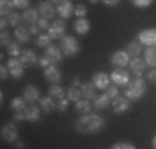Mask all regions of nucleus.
Masks as SVG:
<instances>
[{
	"label": "nucleus",
	"instance_id": "f257e3e1",
	"mask_svg": "<svg viewBox=\"0 0 156 149\" xmlns=\"http://www.w3.org/2000/svg\"><path fill=\"white\" fill-rule=\"evenodd\" d=\"M105 126V121H103L101 116L98 114H83L78 121L75 123V129L76 133L80 134H93V133H98L100 129Z\"/></svg>",
	"mask_w": 156,
	"mask_h": 149
},
{
	"label": "nucleus",
	"instance_id": "f03ea898",
	"mask_svg": "<svg viewBox=\"0 0 156 149\" xmlns=\"http://www.w3.org/2000/svg\"><path fill=\"white\" fill-rule=\"evenodd\" d=\"M144 93H146V83L141 76H136L135 80H131L126 85V89H125V96L129 101H136V99L143 98Z\"/></svg>",
	"mask_w": 156,
	"mask_h": 149
},
{
	"label": "nucleus",
	"instance_id": "7ed1b4c3",
	"mask_svg": "<svg viewBox=\"0 0 156 149\" xmlns=\"http://www.w3.org/2000/svg\"><path fill=\"white\" fill-rule=\"evenodd\" d=\"M62 57H63L62 48H58V47H55V45L50 43L45 48V53L40 57L38 65L42 66V68H47V66H51V65H57V63H60Z\"/></svg>",
	"mask_w": 156,
	"mask_h": 149
},
{
	"label": "nucleus",
	"instance_id": "20e7f679",
	"mask_svg": "<svg viewBox=\"0 0 156 149\" xmlns=\"http://www.w3.org/2000/svg\"><path fill=\"white\" fill-rule=\"evenodd\" d=\"M60 48H62V51H63L65 57H75V55L80 53V43H78V40H75L70 35H66V36L63 35L62 36Z\"/></svg>",
	"mask_w": 156,
	"mask_h": 149
},
{
	"label": "nucleus",
	"instance_id": "39448f33",
	"mask_svg": "<svg viewBox=\"0 0 156 149\" xmlns=\"http://www.w3.org/2000/svg\"><path fill=\"white\" fill-rule=\"evenodd\" d=\"M2 141H5V143H17L18 139V128H17V123L12 121V123H7V124H3L2 131Z\"/></svg>",
	"mask_w": 156,
	"mask_h": 149
},
{
	"label": "nucleus",
	"instance_id": "423d86ee",
	"mask_svg": "<svg viewBox=\"0 0 156 149\" xmlns=\"http://www.w3.org/2000/svg\"><path fill=\"white\" fill-rule=\"evenodd\" d=\"M136 40L141 45H146V47H156V28H146L138 32Z\"/></svg>",
	"mask_w": 156,
	"mask_h": 149
},
{
	"label": "nucleus",
	"instance_id": "0eeeda50",
	"mask_svg": "<svg viewBox=\"0 0 156 149\" xmlns=\"http://www.w3.org/2000/svg\"><path fill=\"white\" fill-rule=\"evenodd\" d=\"M110 61L115 68H125L129 65V55L126 53V50H116L111 53Z\"/></svg>",
	"mask_w": 156,
	"mask_h": 149
},
{
	"label": "nucleus",
	"instance_id": "6e6552de",
	"mask_svg": "<svg viewBox=\"0 0 156 149\" xmlns=\"http://www.w3.org/2000/svg\"><path fill=\"white\" fill-rule=\"evenodd\" d=\"M7 66L10 70V76L13 78H22L23 76V71H25V65L22 63L20 58H15V57H10L9 61H7Z\"/></svg>",
	"mask_w": 156,
	"mask_h": 149
},
{
	"label": "nucleus",
	"instance_id": "1a4fd4ad",
	"mask_svg": "<svg viewBox=\"0 0 156 149\" xmlns=\"http://www.w3.org/2000/svg\"><path fill=\"white\" fill-rule=\"evenodd\" d=\"M111 81H113L116 86H126L129 83V73L125 68H115L110 74Z\"/></svg>",
	"mask_w": 156,
	"mask_h": 149
},
{
	"label": "nucleus",
	"instance_id": "9d476101",
	"mask_svg": "<svg viewBox=\"0 0 156 149\" xmlns=\"http://www.w3.org/2000/svg\"><path fill=\"white\" fill-rule=\"evenodd\" d=\"M66 32V25H65V20L60 18V20H55L51 23V27L48 28V36L51 40H57V38H62Z\"/></svg>",
	"mask_w": 156,
	"mask_h": 149
},
{
	"label": "nucleus",
	"instance_id": "9b49d317",
	"mask_svg": "<svg viewBox=\"0 0 156 149\" xmlns=\"http://www.w3.org/2000/svg\"><path fill=\"white\" fill-rule=\"evenodd\" d=\"M111 106H113V111L116 114H125L126 111H129L131 103H129V99L126 96H116L113 99V103H111Z\"/></svg>",
	"mask_w": 156,
	"mask_h": 149
},
{
	"label": "nucleus",
	"instance_id": "f8f14e48",
	"mask_svg": "<svg viewBox=\"0 0 156 149\" xmlns=\"http://www.w3.org/2000/svg\"><path fill=\"white\" fill-rule=\"evenodd\" d=\"M91 83L96 86V89H106L111 83V78H110V74H106L103 71H96L91 76Z\"/></svg>",
	"mask_w": 156,
	"mask_h": 149
},
{
	"label": "nucleus",
	"instance_id": "ddd939ff",
	"mask_svg": "<svg viewBox=\"0 0 156 149\" xmlns=\"http://www.w3.org/2000/svg\"><path fill=\"white\" fill-rule=\"evenodd\" d=\"M43 78H45L48 83H51V85H58L62 81V71L55 65L47 66L45 71H43Z\"/></svg>",
	"mask_w": 156,
	"mask_h": 149
},
{
	"label": "nucleus",
	"instance_id": "4468645a",
	"mask_svg": "<svg viewBox=\"0 0 156 149\" xmlns=\"http://www.w3.org/2000/svg\"><path fill=\"white\" fill-rule=\"evenodd\" d=\"M38 12L42 15L43 18H53L55 13H57V9L53 7V3L50 2V0H42V2L38 3Z\"/></svg>",
	"mask_w": 156,
	"mask_h": 149
},
{
	"label": "nucleus",
	"instance_id": "2eb2a0df",
	"mask_svg": "<svg viewBox=\"0 0 156 149\" xmlns=\"http://www.w3.org/2000/svg\"><path fill=\"white\" fill-rule=\"evenodd\" d=\"M129 70H131V73L135 74V76H141V74L144 73V70H146V63H144V60H141L140 57L131 58L129 60Z\"/></svg>",
	"mask_w": 156,
	"mask_h": 149
},
{
	"label": "nucleus",
	"instance_id": "dca6fc26",
	"mask_svg": "<svg viewBox=\"0 0 156 149\" xmlns=\"http://www.w3.org/2000/svg\"><path fill=\"white\" fill-rule=\"evenodd\" d=\"M73 10H75V5H73L70 0H66V2H63L57 7V13L60 15L63 20H68V18L73 15Z\"/></svg>",
	"mask_w": 156,
	"mask_h": 149
},
{
	"label": "nucleus",
	"instance_id": "f3484780",
	"mask_svg": "<svg viewBox=\"0 0 156 149\" xmlns=\"http://www.w3.org/2000/svg\"><path fill=\"white\" fill-rule=\"evenodd\" d=\"M90 28H91V25L85 17L76 18L75 23H73V30H75L78 35H88V33H90Z\"/></svg>",
	"mask_w": 156,
	"mask_h": 149
},
{
	"label": "nucleus",
	"instance_id": "a211bd4d",
	"mask_svg": "<svg viewBox=\"0 0 156 149\" xmlns=\"http://www.w3.org/2000/svg\"><path fill=\"white\" fill-rule=\"evenodd\" d=\"M23 98L27 99V103H35L40 99V91L37 86H33V85H27L23 89Z\"/></svg>",
	"mask_w": 156,
	"mask_h": 149
},
{
	"label": "nucleus",
	"instance_id": "6ab92c4d",
	"mask_svg": "<svg viewBox=\"0 0 156 149\" xmlns=\"http://www.w3.org/2000/svg\"><path fill=\"white\" fill-rule=\"evenodd\" d=\"M53 99L55 98H51L50 95L45 96V98H40V108H42L43 113L51 114V113H55V111H57V103H55Z\"/></svg>",
	"mask_w": 156,
	"mask_h": 149
},
{
	"label": "nucleus",
	"instance_id": "aec40b11",
	"mask_svg": "<svg viewBox=\"0 0 156 149\" xmlns=\"http://www.w3.org/2000/svg\"><path fill=\"white\" fill-rule=\"evenodd\" d=\"M18 58L22 60V63H23L25 66H33V65H37L38 60H40L37 57V53H33V50H23Z\"/></svg>",
	"mask_w": 156,
	"mask_h": 149
},
{
	"label": "nucleus",
	"instance_id": "412c9836",
	"mask_svg": "<svg viewBox=\"0 0 156 149\" xmlns=\"http://www.w3.org/2000/svg\"><path fill=\"white\" fill-rule=\"evenodd\" d=\"M80 89H81V96L85 99H90L91 101V99L96 98V86L93 83H81Z\"/></svg>",
	"mask_w": 156,
	"mask_h": 149
},
{
	"label": "nucleus",
	"instance_id": "4be33fe9",
	"mask_svg": "<svg viewBox=\"0 0 156 149\" xmlns=\"http://www.w3.org/2000/svg\"><path fill=\"white\" fill-rule=\"evenodd\" d=\"M40 113H42V108H38V106H27V108H25V111H23L25 119L30 121V123L38 121V119H40Z\"/></svg>",
	"mask_w": 156,
	"mask_h": 149
},
{
	"label": "nucleus",
	"instance_id": "5701e85b",
	"mask_svg": "<svg viewBox=\"0 0 156 149\" xmlns=\"http://www.w3.org/2000/svg\"><path fill=\"white\" fill-rule=\"evenodd\" d=\"M15 38H17V42H20V43H27V42H30V30H28L27 27H22V25H18V27H15Z\"/></svg>",
	"mask_w": 156,
	"mask_h": 149
},
{
	"label": "nucleus",
	"instance_id": "b1692460",
	"mask_svg": "<svg viewBox=\"0 0 156 149\" xmlns=\"http://www.w3.org/2000/svg\"><path fill=\"white\" fill-rule=\"evenodd\" d=\"M110 103H111V98L108 95H96V98L93 99V108L95 109H106V108L110 106Z\"/></svg>",
	"mask_w": 156,
	"mask_h": 149
},
{
	"label": "nucleus",
	"instance_id": "393cba45",
	"mask_svg": "<svg viewBox=\"0 0 156 149\" xmlns=\"http://www.w3.org/2000/svg\"><path fill=\"white\" fill-rule=\"evenodd\" d=\"M38 9H35V7H28V9L23 10V13H22V18H23V22H27V23H35L37 20H38Z\"/></svg>",
	"mask_w": 156,
	"mask_h": 149
},
{
	"label": "nucleus",
	"instance_id": "a878e982",
	"mask_svg": "<svg viewBox=\"0 0 156 149\" xmlns=\"http://www.w3.org/2000/svg\"><path fill=\"white\" fill-rule=\"evenodd\" d=\"M126 53L129 55V58H136L143 53V45H141L138 40L136 42H129L126 45Z\"/></svg>",
	"mask_w": 156,
	"mask_h": 149
},
{
	"label": "nucleus",
	"instance_id": "bb28decb",
	"mask_svg": "<svg viewBox=\"0 0 156 149\" xmlns=\"http://www.w3.org/2000/svg\"><path fill=\"white\" fill-rule=\"evenodd\" d=\"M144 63L146 66L156 68V47H148L144 50Z\"/></svg>",
	"mask_w": 156,
	"mask_h": 149
},
{
	"label": "nucleus",
	"instance_id": "cd10ccee",
	"mask_svg": "<svg viewBox=\"0 0 156 149\" xmlns=\"http://www.w3.org/2000/svg\"><path fill=\"white\" fill-rule=\"evenodd\" d=\"M10 108L13 109V113L25 111V108H27V99H25L23 96H15V98L10 101Z\"/></svg>",
	"mask_w": 156,
	"mask_h": 149
},
{
	"label": "nucleus",
	"instance_id": "c85d7f7f",
	"mask_svg": "<svg viewBox=\"0 0 156 149\" xmlns=\"http://www.w3.org/2000/svg\"><path fill=\"white\" fill-rule=\"evenodd\" d=\"M91 104H90V99H78V101L75 103V109L78 111V113H81V114H88L91 111Z\"/></svg>",
	"mask_w": 156,
	"mask_h": 149
},
{
	"label": "nucleus",
	"instance_id": "c756f323",
	"mask_svg": "<svg viewBox=\"0 0 156 149\" xmlns=\"http://www.w3.org/2000/svg\"><path fill=\"white\" fill-rule=\"evenodd\" d=\"M48 95H50L51 98H58V99H62L63 96L66 95V91L60 86V83H58V85H50V88H48Z\"/></svg>",
	"mask_w": 156,
	"mask_h": 149
},
{
	"label": "nucleus",
	"instance_id": "7c9ffc66",
	"mask_svg": "<svg viewBox=\"0 0 156 149\" xmlns=\"http://www.w3.org/2000/svg\"><path fill=\"white\" fill-rule=\"evenodd\" d=\"M7 53L9 57H15L18 58L22 55V48H20V42H10L7 45Z\"/></svg>",
	"mask_w": 156,
	"mask_h": 149
},
{
	"label": "nucleus",
	"instance_id": "2f4dec72",
	"mask_svg": "<svg viewBox=\"0 0 156 149\" xmlns=\"http://www.w3.org/2000/svg\"><path fill=\"white\" fill-rule=\"evenodd\" d=\"M66 99L68 101H73L76 103L78 99H81V89L80 88H75V86H70L68 89H66Z\"/></svg>",
	"mask_w": 156,
	"mask_h": 149
},
{
	"label": "nucleus",
	"instance_id": "473e14b6",
	"mask_svg": "<svg viewBox=\"0 0 156 149\" xmlns=\"http://www.w3.org/2000/svg\"><path fill=\"white\" fill-rule=\"evenodd\" d=\"M13 2L12 0H0V13H2V17H7L10 12H13Z\"/></svg>",
	"mask_w": 156,
	"mask_h": 149
},
{
	"label": "nucleus",
	"instance_id": "72a5a7b5",
	"mask_svg": "<svg viewBox=\"0 0 156 149\" xmlns=\"http://www.w3.org/2000/svg\"><path fill=\"white\" fill-rule=\"evenodd\" d=\"M7 20H9V23L12 25V27H18L23 18H22V13H17L15 10H13V12H10L9 15H7Z\"/></svg>",
	"mask_w": 156,
	"mask_h": 149
},
{
	"label": "nucleus",
	"instance_id": "f704fd0d",
	"mask_svg": "<svg viewBox=\"0 0 156 149\" xmlns=\"http://www.w3.org/2000/svg\"><path fill=\"white\" fill-rule=\"evenodd\" d=\"M35 42H37V47H40V48H47L48 45L51 43V38H50L48 35H40L38 38L35 40Z\"/></svg>",
	"mask_w": 156,
	"mask_h": 149
},
{
	"label": "nucleus",
	"instance_id": "c9c22d12",
	"mask_svg": "<svg viewBox=\"0 0 156 149\" xmlns=\"http://www.w3.org/2000/svg\"><path fill=\"white\" fill-rule=\"evenodd\" d=\"M111 149H135V144L129 141H118L111 146Z\"/></svg>",
	"mask_w": 156,
	"mask_h": 149
},
{
	"label": "nucleus",
	"instance_id": "e433bc0d",
	"mask_svg": "<svg viewBox=\"0 0 156 149\" xmlns=\"http://www.w3.org/2000/svg\"><path fill=\"white\" fill-rule=\"evenodd\" d=\"M133 5L136 7V9H148V7L153 5L154 0H131Z\"/></svg>",
	"mask_w": 156,
	"mask_h": 149
},
{
	"label": "nucleus",
	"instance_id": "4c0bfd02",
	"mask_svg": "<svg viewBox=\"0 0 156 149\" xmlns=\"http://www.w3.org/2000/svg\"><path fill=\"white\" fill-rule=\"evenodd\" d=\"M73 15H76L78 18L85 17V15H87V5H83V3H78V5H75V10H73Z\"/></svg>",
	"mask_w": 156,
	"mask_h": 149
},
{
	"label": "nucleus",
	"instance_id": "58836bf2",
	"mask_svg": "<svg viewBox=\"0 0 156 149\" xmlns=\"http://www.w3.org/2000/svg\"><path fill=\"white\" fill-rule=\"evenodd\" d=\"M12 2H13V7L18 10H25L30 7V0H12Z\"/></svg>",
	"mask_w": 156,
	"mask_h": 149
},
{
	"label": "nucleus",
	"instance_id": "ea45409f",
	"mask_svg": "<svg viewBox=\"0 0 156 149\" xmlns=\"http://www.w3.org/2000/svg\"><path fill=\"white\" fill-rule=\"evenodd\" d=\"M106 95H108L111 99H115L116 96H120V91H118V86H116V85H115V83L110 85V86L106 88Z\"/></svg>",
	"mask_w": 156,
	"mask_h": 149
},
{
	"label": "nucleus",
	"instance_id": "a19ab883",
	"mask_svg": "<svg viewBox=\"0 0 156 149\" xmlns=\"http://www.w3.org/2000/svg\"><path fill=\"white\" fill-rule=\"evenodd\" d=\"M12 40H10V33L7 32V30H2V35H0V45L2 47H7Z\"/></svg>",
	"mask_w": 156,
	"mask_h": 149
},
{
	"label": "nucleus",
	"instance_id": "79ce46f5",
	"mask_svg": "<svg viewBox=\"0 0 156 149\" xmlns=\"http://www.w3.org/2000/svg\"><path fill=\"white\" fill-rule=\"evenodd\" d=\"M37 25L40 27V30H48V28L51 27V25H50V22H48V18H43V17L37 20Z\"/></svg>",
	"mask_w": 156,
	"mask_h": 149
},
{
	"label": "nucleus",
	"instance_id": "37998d69",
	"mask_svg": "<svg viewBox=\"0 0 156 149\" xmlns=\"http://www.w3.org/2000/svg\"><path fill=\"white\" fill-rule=\"evenodd\" d=\"M66 108H68V99H60V101L57 103V111H60V113H63V111H66Z\"/></svg>",
	"mask_w": 156,
	"mask_h": 149
},
{
	"label": "nucleus",
	"instance_id": "c03bdc74",
	"mask_svg": "<svg viewBox=\"0 0 156 149\" xmlns=\"http://www.w3.org/2000/svg\"><path fill=\"white\" fill-rule=\"evenodd\" d=\"M146 78H148V81H150V83H153V85H156V68H151L150 71H148V74H146Z\"/></svg>",
	"mask_w": 156,
	"mask_h": 149
},
{
	"label": "nucleus",
	"instance_id": "a18cd8bd",
	"mask_svg": "<svg viewBox=\"0 0 156 149\" xmlns=\"http://www.w3.org/2000/svg\"><path fill=\"white\" fill-rule=\"evenodd\" d=\"M9 74H10L9 66H7V65H2V68H0V78H2V80H7V78H9Z\"/></svg>",
	"mask_w": 156,
	"mask_h": 149
},
{
	"label": "nucleus",
	"instance_id": "49530a36",
	"mask_svg": "<svg viewBox=\"0 0 156 149\" xmlns=\"http://www.w3.org/2000/svg\"><path fill=\"white\" fill-rule=\"evenodd\" d=\"M28 30H30V33H33V35H37V33L40 32V27L37 25V22H35V23H28Z\"/></svg>",
	"mask_w": 156,
	"mask_h": 149
},
{
	"label": "nucleus",
	"instance_id": "de8ad7c7",
	"mask_svg": "<svg viewBox=\"0 0 156 149\" xmlns=\"http://www.w3.org/2000/svg\"><path fill=\"white\" fill-rule=\"evenodd\" d=\"M23 119H25L23 111H18V113L13 114V121H15V123H20V121H23Z\"/></svg>",
	"mask_w": 156,
	"mask_h": 149
},
{
	"label": "nucleus",
	"instance_id": "09e8293b",
	"mask_svg": "<svg viewBox=\"0 0 156 149\" xmlns=\"http://www.w3.org/2000/svg\"><path fill=\"white\" fill-rule=\"evenodd\" d=\"M103 3H105L106 7H116L118 3H120V0H101Z\"/></svg>",
	"mask_w": 156,
	"mask_h": 149
},
{
	"label": "nucleus",
	"instance_id": "8fccbe9b",
	"mask_svg": "<svg viewBox=\"0 0 156 149\" xmlns=\"http://www.w3.org/2000/svg\"><path fill=\"white\" fill-rule=\"evenodd\" d=\"M72 86H75V88H80V86H81L80 76H73V78H72Z\"/></svg>",
	"mask_w": 156,
	"mask_h": 149
},
{
	"label": "nucleus",
	"instance_id": "3c124183",
	"mask_svg": "<svg viewBox=\"0 0 156 149\" xmlns=\"http://www.w3.org/2000/svg\"><path fill=\"white\" fill-rule=\"evenodd\" d=\"M9 25H10V23H9V20H7V17H2V20H0V28L5 30Z\"/></svg>",
	"mask_w": 156,
	"mask_h": 149
},
{
	"label": "nucleus",
	"instance_id": "603ef678",
	"mask_svg": "<svg viewBox=\"0 0 156 149\" xmlns=\"http://www.w3.org/2000/svg\"><path fill=\"white\" fill-rule=\"evenodd\" d=\"M17 147H18V149L25 147V143H23V141H17Z\"/></svg>",
	"mask_w": 156,
	"mask_h": 149
},
{
	"label": "nucleus",
	"instance_id": "864d4df0",
	"mask_svg": "<svg viewBox=\"0 0 156 149\" xmlns=\"http://www.w3.org/2000/svg\"><path fill=\"white\" fill-rule=\"evenodd\" d=\"M51 3H57V5H60V3H63V2H66V0H50Z\"/></svg>",
	"mask_w": 156,
	"mask_h": 149
},
{
	"label": "nucleus",
	"instance_id": "5fc2aeb1",
	"mask_svg": "<svg viewBox=\"0 0 156 149\" xmlns=\"http://www.w3.org/2000/svg\"><path fill=\"white\" fill-rule=\"evenodd\" d=\"M151 144H153V147H154V149H156V136H154V137H153V141H151Z\"/></svg>",
	"mask_w": 156,
	"mask_h": 149
},
{
	"label": "nucleus",
	"instance_id": "6e6d98bb",
	"mask_svg": "<svg viewBox=\"0 0 156 149\" xmlns=\"http://www.w3.org/2000/svg\"><path fill=\"white\" fill-rule=\"evenodd\" d=\"M100 0H90V3H98Z\"/></svg>",
	"mask_w": 156,
	"mask_h": 149
}]
</instances>
